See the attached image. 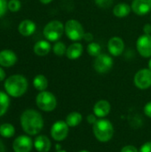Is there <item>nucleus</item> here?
<instances>
[{
	"instance_id": "obj_1",
	"label": "nucleus",
	"mask_w": 151,
	"mask_h": 152,
	"mask_svg": "<svg viewBox=\"0 0 151 152\" xmlns=\"http://www.w3.org/2000/svg\"><path fill=\"white\" fill-rule=\"evenodd\" d=\"M20 125L23 131L28 135L38 134L44 127L42 115L32 109L26 110L20 116Z\"/></svg>"
},
{
	"instance_id": "obj_2",
	"label": "nucleus",
	"mask_w": 151,
	"mask_h": 152,
	"mask_svg": "<svg viewBox=\"0 0 151 152\" xmlns=\"http://www.w3.org/2000/svg\"><path fill=\"white\" fill-rule=\"evenodd\" d=\"M4 86L8 95L13 98H18L22 96L27 92L28 83L24 76L12 75L6 78Z\"/></svg>"
},
{
	"instance_id": "obj_3",
	"label": "nucleus",
	"mask_w": 151,
	"mask_h": 152,
	"mask_svg": "<svg viewBox=\"0 0 151 152\" xmlns=\"http://www.w3.org/2000/svg\"><path fill=\"white\" fill-rule=\"evenodd\" d=\"M93 133L97 141L108 142L114 136V126L112 123L105 118H100L93 125Z\"/></svg>"
},
{
	"instance_id": "obj_4",
	"label": "nucleus",
	"mask_w": 151,
	"mask_h": 152,
	"mask_svg": "<svg viewBox=\"0 0 151 152\" xmlns=\"http://www.w3.org/2000/svg\"><path fill=\"white\" fill-rule=\"evenodd\" d=\"M36 103L38 109L45 112H51L55 110L57 106V100L53 94L48 91L40 92L36 98Z\"/></svg>"
},
{
	"instance_id": "obj_5",
	"label": "nucleus",
	"mask_w": 151,
	"mask_h": 152,
	"mask_svg": "<svg viewBox=\"0 0 151 152\" xmlns=\"http://www.w3.org/2000/svg\"><path fill=\"white\" fill-rule=\"evenodd\" d=\"M65 31L64 25L60 20H52L48 22L44 28V37L51 42L58 41Z\"/></svg>"
},
{
	"instance_id": "obj_6",
	"label": "nucleus",
	"mask_w": 151,
	"mask_h": 152,
	"mask_svg": "<svg viewBox=\"0 0 151 152\" xmlns=\"http://www.w3.org/2000/svg\"><path fill=\"white\" fill-rule=\"evenodd\" d=\"M65 33L72 41H79L84 38L85 30L82 24L77 20H69L65 24Z\"/></svg>"
},
{
	"instance_id": "obj_7",
	"label": "nucleus",
	"mask_w": 151,
	"mask_h": 152,
	"mask_svg": "<svg viewBox=\"0 0 151 152\" xmlns=\"http://www.w3.org/2000/svg\"><path fill=\"white\" fill-rule=\"evenodd\" d=\"M113 64L112 57L106 53H101L93 61V69L99 74H106L111 70Z\"/></svg>"
},
{
	"instance_id": "obj_8",
	"label": "nucleus",
	"mask_w": 151,
	"mask_h": 152,
	"mask_svg": "<svg viewBox=\"0 0 151 152\" xmlns=\"http://www.w3.org/2000/svg\"><path fill=\"white\" fill-rule=\"evenodd\" d=\"M69 126L67 125L66 121L58 120L51 127V136L56 142L64 141L69 134Z\"/></svg>"
},
{
	"instance_id": "obj_9",
	"label": "nucleus",
	"mask_w": 151,
	"mask_h": 152,
	"mask_svg": "<svg viewBox=\"0 0 151 152\" xmlns=\"http://www.w3.org/2000/svg\"><path fill=\"white\" fill-rule=\"evenodd\" d=\"M134 86L141 89L146 90L151 87V70L150 69H140L133 77Z\"/></svg>"
},
{
	"instance_id": "obj_10",
	"label": "nucleus",
	"mask_w": 151,
	"mask_h": 152,
	"mask_svg": "<svg viewBox=\"0 0 151 152\" xmlns=\"http://www.w3.org/2000/svg\"><path fill=\"white\" fill-rule=\"evenodd\" d=\"M34 146V142L29 136L20 135L12 143V149L14 152H30Z\"/></svg>"
},
{
	"instance_id": "obj_11",
	"label": "nucleus",
	"mask_w": 151,
	"mask_h": 152,
	"mask_svg": "<svg viewBox=\"0 0 151 152\" xmlns=\"http://www.w3.org/2000/svg\"><path fill=\"white\" fill-rule=\"evenodd\" d=\"M136 48L141 56L144 58L151 57V35H142L136 42Z\"/></svg>"
},
{
	"instance_id": "obj_12",
	"label": "nucleus",
	"mask_w": 151,
	"mask_h": 152,
	"mask_svg": "<svg viewBox=\"0 0 151 152\" xmlns=\"http://www.w3.org/2000/svg\"><path fill=\"white\" fill-rule=\"evenodd\" d=\"M108 49L112 56H119L125 50V43L122 38L118 37H113L108 43Z\"/></svg>"
},
{
	"instance_id": "obj_13",
	"label": "nucleus",
	"mask_w": 151,
	"mask_h": 152,
	"mask_svg": "<svg viewBox=\"0 0 151 152\" xmlns=\"http://www.w3.org/2000/svg\"><path fill=\"white\" fill-rule=\"evenodd\" d=\"M131 7L135 14L146 15L151 11V0H133Z\"/></svg>"
},
{
	"instance_id": "obj_14",
	"label": "nucleus",
	"mask_w": 151,
	"mask_h": 152,
	"mask_svg": "<svg viewBox=\"0 0 151 152\" xmlns=\"http://www.w3.org/2000/svg\"><path fill=\"white\" fill-rule=\"evenodd\" d=\"M17 61V55L9 49L0 51V66L9 68L13 66Z\"/></svg>"
},
{
	"instance_id": "obj_15",
	"label": "nucleus",
	"mask_w": 151,
	"mask_h": 152,
	"mask_svg": "<svg viewBox=\"0 0 151 152\" xmlns=\"http://www.w3.org/2000/svg\"><path fill=\"white\" fill-rule=\"evenodd\" d=\"M111 110L110 103L106 100L98 101L93 106V114L100 118H103L107 117Z\"/></svg>"
},
{
	"instance_id": "obj_16",
	"label": "nucleus",
	"mask_w": 151,
	"mask_h": 152,
	"mask_svg": "<svg viewBox=\"0 0 151 152\" xmlns=\"http://www.w3.org/2000/svg\"><path fill=\"white\" fill-rule=\"evenodd\" d=\"M34 147L38 152H48L51 150L52 142L45 135H38L34 140Z\"/></svg>"
},
{
	"instance_id": "obj_17",
	"label": "nucleus",
	"mask_w": 151,
	"mask_h": 152,
	"mask_svg": "<svg viewBox=\"0 0 151 152\" xmlns=\"http://www.w3.org/2000/svg\"><path fill=\"white\" fill-rule=\"evenodd\" d=\"M19 33L23 37L31 36L36 30V24L31 20H23L18 27Z\"/></svg>"
},
{
	"instance_id": "obj_18",
	"label": "nucleus",
	"mask_w": 151,
	"mask_h": 152,
	"mask_svg": "<svg viewBox=\"0 0 151 152\" xmlns=\"http://www.w3.org/2000/svg\"><path fill=\"white\" fill-rule=\"evenodd\" d=\"M83 51H84V47H83L82 44L74 43L67 48L66 56L69 60H77L82 55Z\"/></svg>"
},
{
	"instance_id": "obj_19",
	"label": "nucleus",
	"mask_w": 151,
	"mask_h": 152,
	"mask_svg": "<svg viewBox=\"0 0 151 152\" xmlns=\"http://www.w3.org/2000/svg\"><path fill=\"white\" fill-rule=\"evenodd\" d=\"M33 50H34V53L38 56H45L51 51V45L49 41L40 40L35 44Z\"/></svg>"
},
{
	"instance_id": "obj_20",
	"label": "nucleus",
	"mask_w": 151,
	"mask_h": 152,
	"mask_svg": "<svg viewBox=\"0 0 151 152\" xmlns=\"http://www.w3.org/2000/svg\"><path fill=\"white\" fill-rule=\"evenodd\" d=\"M131 6L125 3H120L117 4V5H115V7L113 8V13L116 17L118 18H124L126 17L127 15H129L130 12H131Z\"/></svg>"
},
{
	"instance_id": "obj_21",
	"label": "nucleus",
	"mask_w": 151,
	"mask_h": 152,
	"mask_svg": "<svg viewBox=\"0 0 151 152\" xmlns=\"http://www.w3.org/2000/svg\"><path fill=\"white\" fill-rule=\"evenodd\" d=\"M82 120H83L82 114L77 111H73L67 116L65 121L69 127H76L80 125Z\"/></svg>"
},
{
	"instance_id": "obj_22",
	"label": "nucleus",
	"mask_w": 151,
	"mask_h": 152,
	"mask_svg": "<svg viewBox=\"0 0 151 152\" xmlns=\"http://www.w3.org/2000/svg\"><path fill=\"white\" fill-rule=\"evenodd\" d=\"M33 86L36 90L40 92L45 91V89L48 87V80L44 75H37L34 77Z\"/></svg>"
},
{
	"instance_id": "obj_23",
	"label": "nucleus",
	"mask_w": 151,
	"mask_h": 152,
	"mask_svg": "<svg viewBox=\"0 0 151 152\" xmlns=\"http://www.w3.org/2000/svg\"><path fill=\"white\" fill-rule=\"evenodd\" d=\"M10 106V98L7 94L0 91V117L4 115Z\"/></svg>"
},
{
	"instance_id": "obj_24",
	"label": "nucleus",
	"mask_w": 151,
	"mask_h": 152,
	"mask_svg": "<svg viewBox=\"0 0 151 152\" xmlns=\"http://www.w3.org/2000/svg\"><path fill=\"white\" fill-rule=\"evenodd\" d=\"M15 134V128L9 123H4L0 126V135L4 138H11Z\"/></svg>"
},
{
	"instance_id": "obj_25",
	"label": "nucleus",
	"mask_w": 151,
	"mask_h": 152,
	"mask_svg": "<svg viewBox=\"0 0 151 152\" xmlns=\"http://www.w3.org/2000/svg\"><path fill=\"white\" fill-rule=\"evenodd\" d=\"M101 46L98 43L91 42L87 45V53H89V55L93 57H97L101 53Z\"/></svg>"
},
{
	"instance_id": "obj_26",
	"label": "nucleus",
	"mask_w": 151,
	"mask_h": 152,
	"mask_svg": "<svg viewBox=\"0 0 151 152\" xmlns=\"http://www.w3.org/2000/svg\"><path fill=\"white\" fill-rule=\"evenodd\" d=\"M53 51L55 55L61 57V56H63L66 53L67 47H66L64 43H62V42H56L54 44L53 47Z\"/></svg>"
},
{
	"instance_id": "obj_27",
	"label": "nucleus",
	"mask_w": 151,
	"mask_h": 152,
	"mask_svg": "<svg viewBox=\"0 0 151 152\" xmlns=\"http://www.w3.org/2000/svg\"><path fill=\"white\" fill-rule=\"evenodd\" d=\"M20 6L21 4L19 0H10L8 2V10L12 12H18L20 9Z\"/></svg>"
},
{
	"instance_id": "obj_28",
	"label": "nucleus",
	"mask_w": 151,
	"mask_h": 152,
	"mask_svg": "<svg viewBox=\"0 0 151 152\" xmlns=\"http://www.w3.org/2000/svg\"><path fill=\"white\" fill-rule=\"evenodd\" d=\"M94 2L99 7L102 9H106L112 5L114 0H94Z\"/></svg>"
},
{
	"instance_id": "obj_29",
	"label": "nucleus",
	"mask_w": 151,
	"mask_h": 152,
	"mask_svg": "<svg viewBox=\"0 0 151 152\" xmlns=\"http://www.w3.org/2000/svg\"><path fill=\"white\" fill-rule=\"evenodd\" d=\"M8 9V3L6 0H0V17L4 16Z\"/></svg>"
},
{
	"instance_id": "obj_30",
	"label": "nucleus",
	"mask_w": 151,
	"mask_h": 152,
	"mask_svg": "<svg viewBox=\"0 0 151 152\" xmlns=\"http://www.w3.org/2000/svg\"><path fill=\"white\" fill-rule=\"evenodd\" d=\"M120 152H139V151L133 145H125L121 149Z\"/></svg>"
},
{
	"instance_id": "obj_31",
	"label": "nucleus",
	"mask_w": 151,
	"mask_h": 152,
	"mask_svg": "<svg viewBox=\"0 0 151 152\" xmlns=\"http://www.w3.org/2000/svg\"><path fill=\"white\" fill-rule=\"evenodd\" d=\"M139 152H151V142H147L142 145Z\"/></svg>"
},
{
	"instance_id": "obj_32",
	"label": "nucleus",
	"mask_w": 151,
	"mask_h": 152,
	"mask_svg": "<svg viewBox=\"0 0 151 152\" xmlns=\"http://www.w3.org/2000/svg\"><path fill=\"white\" fill-rule=\"evenodd\" d=\"M144 114L148 117L151 118V102H149L146 103V105L144 106Z\"/></svg>"
},
{
	"instance_id": "obj_33",
	"label": "nucleus",
	"mask_w": 151,
	"mask_h": 152,
	"mask_svg": "<svg viewBox=\"0 0 151 152\" xmlns=\"http://www.w3.org/2000/svg\"><path fill=\"white\" fill-rule=\"evenodd\" d=\"M97 117L94 114H90L87 116V122L91 125H94L97 121Z\"/></svg>"
},
{
	"instance_id": "obj_34",
	"label": "nucleus",
	"mask_w": 151,
	"mask_h": 152,
	"mask_svg": "<svg viewBox=\"0 0 151 152\" xmlns=\"http://www.w3.org/2000/svg\"><path fill=\"white\" fill-rule=\"evenodd\" d=\"M84 39L85 40H86L87 42H93V34L92 33H90V32H86V33H85V36H84Z\"/></svg>"
},
{
	"instance_id": "obj_35",
	"label": "nucleus",
	"mask_w": 151,
	"mask_h": 152,
	"mask_svg": "<svg viewBox=\"0 0 151 152\" xmlns=\"http://www.w3.org/2000/svg\"><path fill=\"white\" fill-rule=\"evenodd\" d=\"M143 31H144V34L146 35H150L151 34V25L150 23L148 24H145L144 27H143Z\"/></svg>"
},
{
	"instance_id": "obj_36",
	"label": "nucleus",
	"mask_w": 151,
	"mask_h": 152,
	"mask_svg": "<svg viewBox=\"0 0 151 152\" xmlns=\"http://www.w3.org/2000/svg\"><path fill=\"white\" fill-rule=\"evenodd\" d=\"M4 78H5V72H4V70L0 67V82L3 81Z\"/></svg>"
},
{
	"instance_id": "obj_37",
	"label": "nucleus",
	"mask_w": 151,
	"mask_h": 152,
	"mask_svg": "<svg viewBox=\"0 0 151 152\" xmlns=\"http://www.w3.org/2000/svg\"><path fill=\"white\" fill-rule=\"evenodd\" d=\"M5 151V148H4V145L3 143V142L0 140V152H4Z\"/></svg>"
},
{
	"instance_id": "obj_38",
	"label": "nucleus",
	"mask_w": 151,
	"mask_h": 152,
	"mask_svg": "<svg viewBox=\"0 0 151 152\" xmlns=\"http://www.w3.org/2000/svg\"><path fill=\"white\" fill-rule=\"evenodd\" d=\"M53 0H40V2L42 3V4H49V3H51Z\"/></svg>"
},
{
	"instance_id": "obj_39",
	"label": "nucleus",
	"mask_w": 151,
	"mask_h": 152,
	"mask_svg": "<svg viewBox=\"0 0 151 152\" xmlns=\"http://www.w3.org/2000/svg\"><path fill=\"white\" fill-rule=\"evenodd\" d=\"M148 65H149V69L151 70V58L150 59V61H149V64Z\"/></svg>"
},
{
	"instance_id": "obj_40",
	"label": "nucleus",
	"mask_w": 151,
	"mask_h": 152,
	"mask_svg": "<svg viewBox=\"0 0 151 152\" xmlns=\"http://www.w3.org/2000/svg\"><path fill=\"white\" fill-rule=\"evenodd\" d=\"M78 152H90L89 151H86V150H83V151H80Z\"/></svg>"
},
{
	"instance_id": "obj_41",
	"label": "nucleus",
	"mask_w": 151,
	"mask_h": 152,
	"mask_svg": "<svg viewBox=\"0 0 151 152\" xmlns=\"http://www.w3.org/2000/svg\"><path fill=\"white\" fill-rule=\"evenodd\" d=\"M57 152H67V151H57Z\"/></svg>"
}]
</instances>
